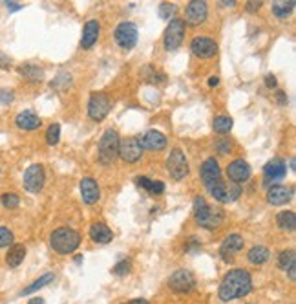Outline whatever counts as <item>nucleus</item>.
I'll list each match as a JSON object with an SVG mask.
<instances>
[{"mask_svg": "<svg viewBox=\"0 0 296 304\" xmlns=\"http://www.w3.org/2000/svg\"><path fill=\"white\" fill-rule=\"evenodd\" d=\"M252 291V277L247 270H231L227 273L218 290V297L223 303L236 301Z\"/></svg>", "mask_w": 296, "mask_h": 304, "instance_id": "1", "label": "nucleus"}, {"mask_svg": "<svg viewBox=\"0 0 296 304\" xmlns=\"http://www.w3.org/2000/svg\"><path fill=\"white\" fill-rule=\"evenodd\" d=\"M194 218H196V224L203 229H218L223 220H225V211L221 207H214V205H208L205 198L198 196L194 200Z\"/></svg>", "mask_w": 296, "mask_h": 304, "instance_id": "2", "label": "nucleus"}, {"mask_svg": "<svg viewBox=\"0 0 296 304\" xmlns=\"http://www.w3.org/2000/svg\"><path fill=\"white\" fill-rule=\"evenodd\" d=\"M50 246L59 255H70L81 246V235L71 227H59L50 235Z\"/></svg>", "mask_w": 296, "mask_h": 304, "instance_id": "3", "label": "nucleus"}, {"mask_svg": "<svg viewBox=\"0 0 296 304\" xmlns=\"http://www.w3.org/2000/svg\"><path fill=\"white\" fill-rule=\"evenodd\" d=\"M119 134L117 130L108 129L99 141V162L103 165H112L119 154Z\"/></svg>", "mask_w": 296, "mask_h": 304, "instance_id": "4", "label": "nucleus"}, {"mask_svg": "<svg viewBox=\"0 0 296 304\" xmlns=\"http://www.w3.org/2000/svg\"><path fill=\"white\" fill-rule=\"evenodd\" d=\"M185 22L183 19H174L168 22L167 30H165V35H163V44H165V50L168 52H176L181 44H183V39H185Z\"/></svg>", "mask_w": 296, "mask_h": 304, "instance_id": "5", "label": "nucleus"}, {"mask_svg": "<svg viewBox=\"0 0 296 304\" xmlns=\"http://www.w3.org/2000/svg\"><path fill=\"white\" fill-rule=\"evenodd\" d=\"M208 193L214 196V200H218L219 203H232L234 200H238L241 189L236 183H227L225 180L219 178L216 183H212L208 187Z\"/></svg>", "mask_w": 296, "mask_h": 304, "instance_id": "6", "label": "nucleus"}, {"mask_svg": "<svg viewBox=\"0 0 296 304\" xmlns=\"http://www.w3.org/2000/svg\"><path fill=\"white\" fill-rule=\"evenodd\" d=\"M167 170L170 178L174 180H185V176L188 174V162L187 156L181 149H172L167 158Z\"/></svg>", "mask_w": 296, "mask_h": 304, "instance_id": "7", "label": "nucleus"}, {"mask_svg": "<svg viewBox=\"0 0 296 304\" xmlns=\"http://www.w3.org/2000/svg\"><path fill=\"white\" fill-rule=\"evenodd\" d=\"M110 108H112V101L106 94H103V92L91 94L90 101H88V116L93 121H103L110 114Z\"/></svg>", "mask_w": 296, "mask_h": 304, "instance_id": "8", "label": "nucleus"}, {"mask_svg": "<svg viewBox=\"0 0 296 304\" xmlns=\"http://www.w3.org/2000/svg\"><path fill=\"white\" fill-rule=\"evenodd\" d=\"M114 37H116V42L119 44V48H122V50H132L137 44V39H139L137 26H135L134 22H121L116 28Z\"/></svg>", "mask_w": 296, "mask_h": 304, "instance_id": "9", "label": "nucleus"}, {"mask_svg": "<svg viewBox=\"0 0 296 304\" xmlns=\"http://www.w3.org/2000/svg\"><path fill=\"white\" fill-rule=\"evenodd\" d=\"M44 181H46V174H44V167L40 163H33L30 167L26 169L24 172V189L28 193H39L44 187Z\"/></svg>", "mask_w": 296, "mask_h": 304, "instance_id": "10", "label": "nucleus"}, {"mask_svg": "<svg viewBox=\"0 0 296 304\" xmlns=\"http://www.w3.org/2000/svg\"><path fill=\"white\" fill-rule=\"evenodd\" d=\"M168 288L176 293H187L196 288V275L190 270H179L168 278Z\"/></svg>", "mask_w": 296, "mask_h": 304, "instance_id": "11", "label": "nucleus"}, {"mask_svg": "<svg viewBox=\"0 0 296 304\" xmlns=\"http://www.w3.org/2000/svg\"><path fill=\"white\" fill-rule=\"evenodd\" d=\"M207 15H208V6L203 0H192L188 2L187 9H185V24L188 26H200L207 20Z\"/></svg>", "mask_w": 296, "mask_h": 304, "instance_id": "12", "label": "nucleus"}, {"mask_svg": "<svg viewBox=\"0 0 296 304\" xmlns=\"http://www.w3.org/2000/svg\"><path fill=\"white\" fill-rule=\"evenodd\" d=\"M141 154H143V147H141L139 137H126V139L119 141V154L117 156H121L122 162H126V163L139 162V160H141Z\"/></svg>", "mask_w": 296, "mask_h": 304, "instance_id": "13", "label": "nucleus"}, {"mask_svg": "<svg viewBox=\"0 0 296 304\" xmlns=\"http://www.w3.org/2000/svg\"><path fill=\"white\" fill-rule=\"evenodd\" d=\"M227 176H229L231 183L239 185L241 181H247L251 178V165L245 162L243 158H238V160H234V162L229 163V167H227Z\"/></svg>", "mask_w": 296, "mask_h": 304, "instance_id": "14", "label": "nucleus"}, {"mask_svg": "<svg viewBox=\"0 0 296 304\" xmlns=\"http://www.w3.org/2000/svg\"><path fill=\"white\" fill-rule=\"evenodd\" d=\"M243 236L238 233H232L229 235L223 242H221V246H219V255H221V259L225 260V262H231L232 257L234 255H238L241 249H243Z\"/></svg>", "mask_w": 296, "mask_h": 304, "instance_id": "15", "label": "nucleus"}, {"mask_svg": "<svg viewBox=\"0 0 296 304\" xmlns=\"http://www.w3.org/2000/svg\"><path fill=\"white\" fill-rule=\"evenodd\" d=\"M190 50L196 57L201 59H208L214 57L218 53V44L214 39H208V37H196V39L190 42Z\"/></svg>", "mask_w": 296, "mask_h": 304, "instance_id": "16", "label": "nucleus"}, {"mask_svg": "<svg viewBox=\"0 0 296 304\" xmlns=\"http://www.w3.org/2000/svg\"><path fill=\"white\" fill-rule=\"evenodd\" d=\"M287 174V165L280 158H272L270 162H267V165L264 167V176H265V185L274 183L278 180H283Z\"/></svg>", "mask_w": 296, "mask_h": 304, "instance_id": "17", "label": "nucleus"}, {"mask_svg": "<svg viewBox=\"0 0 296 304\" xmlns=\"http://www.w3.org/2000/svg\"><path fill=\"white\" fill-rule=\"evenodd\" d=\"M143 150H152V152H159L167 147V136L159 132V130H148L147 134L139 137Z\"/></svg>", "mask_w": 296, "mask_h": 304, "instance_id": "18", "label": "nucleus"}, {"mask_svg": "<svg viewBox=\"0 0 296 304\" xmlns=\"http://www.w3.org/2000/svg\"><path fill=\"white\" fill-rule=\"evenodd\" d=\"M219 178H221V169L218 165V160L216 158H207L203 165H201V181H203V185L208 189Z\"/></svg>", "mask_w": 296, "mask_h": 304, "instance_id": "19", "label": "nucleus"}, {"mask_svg": "<svg viewBox=\"0 0 296 304\" xmlns=\"http://www.w3.org/2000/svg\"><path fill=\"white\" fill-rule=\"evenodd\" d=\"M81 196H83L84 203H97V202L101 200V187H99V183H97L93 178H83L81 180Z\"/></svg>", "mask_w": 296, "mask_h": 304, "instance_id": "20", "label": "nucleus"}, {"mask_svg": "<svg viewBox=\"0 0 296 304\" xmlns=\"http://www.w3.org/2000/svg\"><path fill=\"white\" fill-rule=\"evenodd\" d=\"M99 32H101V26L97 20H88L83 28V35H81V48L83 50H90L91 46L95 44L97 39H99Z\"/></svg>", "mask_w": 296, "mask_h": 304, "instance_id": "21", "label": "nucleus"}, {"mask_svg": "<svg viewBox=\"0 0 296 304\" xmlns=\"http://www.w3.org/2000/svg\"><path fill=\"white\" fill-rule=\"evenodd\" d=\"M293 198V191L283 185H272L267 191V202L270 205H285Z\"/></svg>", "mask_w": 296, "mask_h": 304, "instance_id": "22", "label": "nucleus"}, {"mask_svg": "<svg viewBox=\"0 0 296 304\" xmlns=\"http://www.w3.org/2000/svg\"><path fill=\"white\" fill-rule=\"evenodd\" d=\"M15 125L22 130H37L42 125V121L33 110H22L15 117Z\"/></svg>", "mask_w": 296, "mask_h": 304, "instance_id": "23", "label": "nucleus"}, {"mask_svg": "<svg viewBox=\"0 0 296 304\" xmlns=\"http://www.w3.org/2000/svg\"><path fill=\"white\" fill-rule=\"evenodd\" d=\"M90 238L97 244H108L112 242L114 238V233H112V229H110L106 224L103 222H95V224H91L90 227Z\"/></svg>", "mask_w": 296, "mask_h": 304, "instance_id": "24", "label": "nucleus"}, {"mask_svg": "<svg viewBox=\"0 0 296 304\" xmlns=\"http://www.w3.org/2000/svg\"><path fill=\"white\" fill-rule=\"evenodd\" d=\"M24 257H26V246L24 244H13L6 255V264L9 268H19Z\"/></svg>", "mask_w": 296, "mask_h": 304, "instance_id": "25", "label": "nucleus"}, {"mask_svg": "<svg viewBox=\"0 0 296 304\" xmlns=\"http://www.w3.org/2000/svg\"><path fill=\"white\" fill-rule=\"evenodd\" d=\"M270 253H269V247L265 246H254L251 247V251L247 253V259L251 264H256V266H262L265 264L267 260H269Z\"/></svg>", "mask_w": 296, "mask_h": 304, "instance_id": "26", "label": "nucleus"}, {"mask_svg": "<svg viewBox=\"0 0 296 304\" xmlns=\"http://www.w3.org/2000/svg\"><path fill=\"white\" fill-rule=\"evenodd\" d=\"M295 0H278L272 2V15L278 19H287L291 15V11L295 9Z\"/></svg>", "mask_w": 296, "mask_h": 304, "instance_id": "27", "label": "nucleus"}, {"mask_svg": "<svg viewBox=\"0 0 296 304\" xmlns=\"http://www.w3.org/2000/svg\"><path fill=\"white\" fill-rule=\"evenodd\" d=\"M276 224L282 231L291 233V231H295V227H296V214L293 213V211H282V213L276 216Z\"/></svg>", "mask_w": 296, "mask_h": 304, "instance_id": "28", "label": "nucleus"}, {"mask_svg": "<svg viewBox=\"0 0 296 304\" xmlns=\"http://www.w3.org/2000/svg\"><path fill=\"white\" fill-rule=\"evenodd\" d=\"M53 278H55V275L53 273H46V275H42V277H39L35 282H31L30 286H26L24 290L20 291V295L24 297V295H31V293H35V291H39L40 288H44V286H48L50 282H53Z\"/></svg>", "mask_w": 296, "mask_h": 304, "instance_id": "29", "label": "nucleus"}, {"mask_svg": "<svg viewBox=\"0 0 296 304\" xmlns=\"http://www.w3.org/2000/svg\"><path fill=\"white\" fill-rule=\"evenodd\" d=\"M19 73L22 75L24 79H28V81H40L42 79V75H44V71L40 70L39 66L35 65H24L19 68Z\"/></svg>", "mask_w": 296, "mask_h": 304, "instance_id": "30", "label": "nucleus"}, {"mask_svg": "<svg viewBox=\"0 0 296 304\" xmlns=\"http://www.w3.org/2000/svg\"><path fill=\"white\" fill-rule=\"evenodd\" d=\"M212 129H214V132H218V134H229L232 129V117H229V116L214 117Z\"/></svg>", "mask_w": 296, "mask_h": 304, "instance_id": "31", "label": "nucleus"}, {"mask_svg": "<svg viewBox=\"0 0 296 304\" xmlns=\"http://www.w3.org/2000/svg\"><path fill=\"white\" fill-rule=\"evenodd\" d=\"M296 264V255L293 249H283L280 253V257H278V266L282 268V270H289L291 266Z\"/></svg>", "mask_w": 296, "mask_h": 304, "instance_id": "32", "label": "nucleus"}, {"mask_svg": "<svg viewBox=\"0 0 296 304\" xmlns=\"http://www.w3.org/2000/svg\"><path fill=\"white\" fill-rule=\"evenodd\" d=\"M0 203L4 205V209H17L20 203V198L19 194L15 193H4L0 196Z\"/></svg>", "mask_w": 296, "mask_h": 304, "instance_id": "33", "label": "nucleus"}, {"mask_svg": "<svg viewBox=\"0 0 296 304\" xmlns=\"http://www.w3.org/2000/svg\"><path fill=\"white\" fill-rule=\"evenodd\" d=\"M59 139H60V127H59L57 123H53L48 127V130H46V143L50 145V147H53V145H57Z\"/></svg>", "mask_w": 296, "mask_h": 304, "instance_id": "34", "label": "nucleus"}, {"mask_svg": "<svg viewBox=\"0 0 296 304\" xmlns=\"http://www.w3.org/2000/svg\"><path fill=\"white\" fill-rule=\"evenodd\" d=\"M176 11H178L176 4H168V2H161V4H159V17H161V19L172 20Z\"/></svg>", "mask_w": 296, "mask_h": 304, "instance_id": "35", "label": "nucleus"}, {"mask_svg": "<svg viewBox=\"0 0 296 304\" xmlns=\"http://www.w3.org/2000/svg\"><path fill=\"white\" fill-rule=\"evenodd\" d=\"M114 275H117V277H124V275H128L130 271H132V262L130 260H121V262H117L116 266H114Z\"/></svg>", "mask_w": 296, "mask_h": 304, "instance_id": "36", "label": "nucleus"}, {"mask_svg": "<svg viewBox=\"0 0 296 304\" xmlns=\"http://www.w3.org/2000/svg\"><path fill=\"white\" fill-rule=\"evenodd\" d=\"M13 240H15V235L11 233L7 227L0 226V247L13 246Z\"/></svg>", "mask_w": 296, "mask_h": 304, "instance_id": "37", "label": "nucleus"}, {"mask_svg": "<svg viewBox=\"0 0 296 304\" xmlns=\"http://www.w3.org/2000/svg\"><path fill=\"white\" fill-rule=\"evenodd\" d=\"M15 99V94L13 90H9V88H4V90H0V103L2 104H9L11 101Z\"/></svg>", "mask_w": 296, "mask_h": 304, "instance_id": "38", "label": "nucleus"}, {"mask_svg": "<svg viewBox=\"0 0 296 304\" xmlns=\"http://www.w3.org/2000/svg\"><path fill=\"white\" fill-rule=\"evenodd\" d=\"M148 193L150 194H163L165 193V183L163 181H154L152 180V185H150V189H148Z\"/></svg>", "mask_w": 296, "mask_h": 304, "instance_id": "39", "label": "nucleus"}, {"mask_svg": "<svg viewBox=\"0 0 296 304\" xmlns=\"http://www.w3.org/2000/svg\"><path fill=\"white\" fill-rule=\"evenodd\" d=\"M216 149L219 150V154H229V152H232V145L231 141H227V139H223V141H218L216 143Z\"/></svg>", "mask_w": 296, "mask_h": 304, "instance_id": "40", "label": "nucleus"}, {"mask_svg": "<svg viewBox=\"0 0 296 304\" xmlns=\"http://www.w3.org/2000/svg\"><path fill=\"white\" fill-rule=\"evenodd\" d=\"M135 183H137V185H139L141 189L148 191V189H150V185H152V180H150V178H147V176H137V178H135Z\"/></svg>", "mask_w": 296, "mask_h": 304, "instance_id": "41", "label": "nucleus"}, {"mask_svg": "<svg viewBox=\"0 0 296 304\" xmlns=\"http://www.w3.org/2000/svg\"><path fill=\"white\" fill-rule=\"evenodd\" d=\"M265 86H267V88H269V90H274V88H276L278 86V81H276V77H274V75H265Z\"/></svg>", "mask_w": 296, "mask_h": 304, "instance_id": "42", "label": "nucleus"}, {"mask_svg": "<svg viewBox=\"0 0 296 304\" xmlns=\"http://www.w3.org/2000/svg\"><path fill=\"white\" fill-rule=\"evenodd\" d=\"M262 4H264V2H260V0H258V2L251 0V2H247V11H251V13H256L258 9L262 7Z\"/></svg>", "mask_w": 296, "mask_h": 304, "instance_id": "43", "label": "nucleus"}, {"mask_svg": "<svg viewBox=\"0 0 296 304\" xmlns=\"http://www.w3.org/2000/svg\"><path fill=\"white\" fill-rule=\"evenodd\" d=\"M276 99H278V103L282 104V106H285V104H287V101H289V99H287V96H285V92H282V90L276 92Z\"/></svg>", "mask_w": 296, "mask_h": 304, "instance_id": "44", "label": "nucleus"}, {"mask_svg": "<svg viewBox=\"0 0 296 304\" xmlns=\"http://www.w3.org/2000/svg\"><path fill=\"white\" fill-rule=\"evenodd\" d=\"M6 6L9 11H19V9H22V4H19V2H6Z\"/></svg>", "mask_w": 296, "mask_h": 304, "instance_id": "45", "label": "nucleus"}, {"mask_svg": "<svg viewBox=\"0 0 296 304\" xmlns=\"http://www.w3.org/2000/svg\"><path fill=\"white\" fill-rule=\"evenodd\" d=\"M287 271H289V278H291V280H293V282H295V280H296V264L291 266V268H289V270H287Z\"/></svg>", "mask_w": 296, "mask_h": 304, "instance_id": "46", "label": "nucleus"}, {"mask_svg": "<svg viewBox=\"0 0 296 304\" xmlns=\"http://www.w3.org/2000/svg\"><path fill=\"white\" fill-rule=\"evenodd\" d=\"M219 84V79L218 77H210L208 79V86H218Z\"/></svg>", "mask_w": 296, "mask_h": 304, "instance_id": "47", "label": "nucleus"}, {"mask_svg": "<svg viewBox=\"0 0 296 304\" xmlns=\"http://www.w3.org/2000/svg\"><path fill=\"white\" fill-rule=\"evenodd\" d=\"M28 304H44V301H42L40 297H35V299H31V301H30Z\"/></svg>", "mask_w": 296, "mask_h": 304, "instance_id": "48", "label": "nucleus"}, {"mask_svg": "<svg viewBox=\"0 0 296 304\" xmlns=\"http://www.w3.org/2000/svg\"><path fill=\"white\" fill-rule=\"evenodd\" d=\"M130 304H148V301H145V299H135V301H132Z\"/></svg>", "mask_w": 296, "mask_h": 304, "instance_id": "49", "label": "nucleus"}, {"mask_svg": "<svg viewBox=\"0 0 296 304\" xmlns=\"http://www.w3.org/2000/svg\"><path fill=\"white\" fill-rule=\"evenodd\" d=\"M219 4H223V6H234L236 2H234V0H229V2H219Z\"/></svg>", "mask_w": 296, "mask_h": 304, "instance_id": "50", "label": "nucleus"}, {"mask_svg": "<svg viewBox=\"0 0 296 304\" xmlns=\"http://www.w3.org/2000/svg\"><path fill=\"white\" fill-rule=\"evenodd\" d=\"M291 169H293V170H295V169H296V165H295V158H291Z\"/></svg>", "mask_w": 296, "mask_h": 304, "instance_id": "51", "label": "nucleus"}]
</instances>
